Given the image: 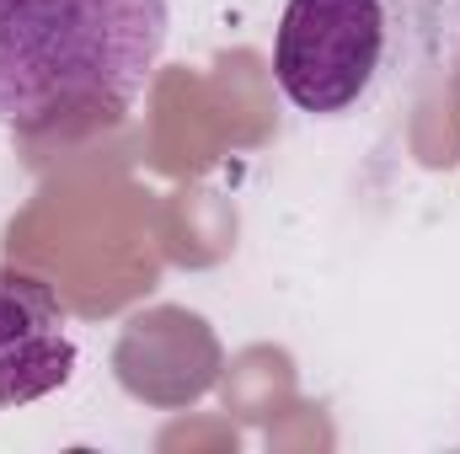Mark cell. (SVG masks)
Segmentation results:
<instances>
[{
  "label": "cell",
  "instance_id": "1",
  "mask_svg": "<svg viewBox=\"0 0 460 454\" xmlns=\"http://www.w3.org/2000/svg\"><path fill=\"white\" fill-rule=\"evenodd\" d=\"M166 43V0H0V123L128 113Z\"/></svg>",
  "mask_w": 460,
  "mask_h": 454
},
{
  "label": "cell",
  "instance_id": "2",
  "mask_svg": "<svg viewBox=\"0 0 460 454\" xmlns=\"http://www.w3.org/2000/svg\"><path fill=\"white\" fill-rule=\"evenodd\" d=\"M385 54L380 0H289L273 38V81L300 113L353 108Z\"/></svg>",
  "mask_w": 460,
  "mask_h": 454
},
{
  "label": "cell",
  "instance_id": "3",
  "mask_svg": "<svg viewBox=\"0 0 460 454\" xmlns=\"http://www.w3.org/2000/svg\"><path fill=\"white\" fill-rule=\"evenodd\" d=\"M75 369V342L54 289L32 273L0 267V406H27L59 390Z\"/></svg>",
  "mask_w": 460,
  "mask_h": 454
}]
</instances>
